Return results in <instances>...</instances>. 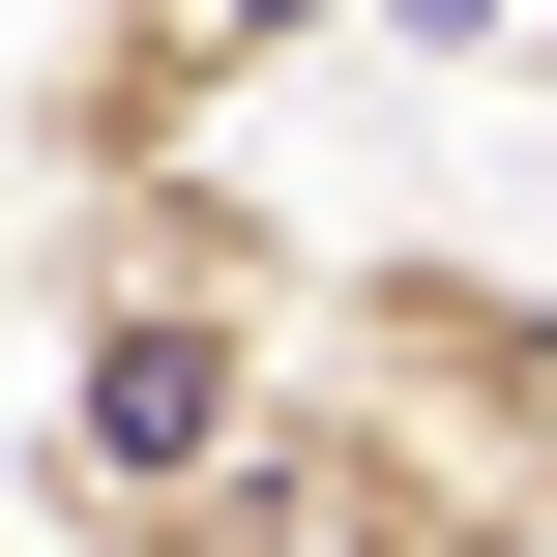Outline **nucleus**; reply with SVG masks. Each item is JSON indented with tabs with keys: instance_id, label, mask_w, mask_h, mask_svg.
Masks as SVG:
<instances>
[{
	"instance_id": "obj_3",
	"label": "nucleus",
	"mask_w": 557,
	"mask_h": 557,
	"mask_svg": "<svg viewBox=\"0 0 557 557\" xmlns=\"http://www.w3.org/2000/svg\"><path fill=\"white\" fill-rule=\"evenodd\" d=\"M323 29H352V0H59V59H29V176H206Z\"/></svg>"
},
{
	"instance_id": "obj_2",
	"label": "nucleus",
	"mask_w": 557,
	"mask_h": 557,
	"mask_svg": "<svg viewBox=\"0 0 557 557\" xmlns=\"http://www.w3.org/2000/svg\"><path fill=\"white\" fill-rule=\"evenodd\" d=\"M294 499H323V557H557V294L470 264V235L323 264Z\"/></svg>"
},
{
	"instance_id": "obj_1",
	"label": "nucleus",
	"mask_w": 557,
	"mask_h": 557,
	"mask_svg": "<svg viewBox=\"0 0 557 557\" xmlns=\"http://www.w3.org/2000/svg\"><path fill=\"white\" fill-rule=\"evenodd\" d=\"M294 382H323V235L235 147L29 176V529L59 557H323Z\"/></svg>"
}]
</instances>
